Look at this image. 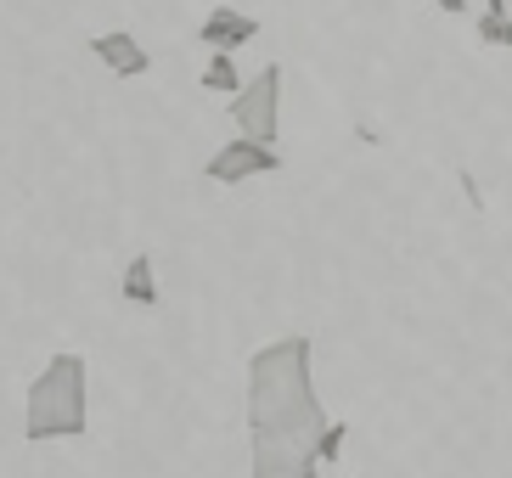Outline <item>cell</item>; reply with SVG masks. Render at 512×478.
<instances>
[{
  "mask_svg": "<svg viewBox=\"0 0 512 478\" xmlns=\"http://www.w3.org/2000/svg\"><path fill=\"white\" fill-rule=\"evenodd\" d=\"M310 338H276V344L248 355V394H242V422L248 439H287V445H316L327 428V405L316 394L310 372Z\"/></svg>",
  "mask_w": 512,
  "mask_h": 478,
  "instance_id": "obj_1",
  "label": "cell"
},
{
  "mask_svg": "<svg viewBox=\"0 0 512 478\" xmlns=\"http://www.w3.org/2000/svg\"><path fill=\"white\" fill-rule=\"evenodd\" d=\"M85 428H91V372H85V355L62 349L23 394V439L51 445V439H79Z\"/></svg>",
  "mask_w": 512,
  "mask_h": 478,
  "instance_id": "obj_2",
  "label": "cell"
},
{
  "mask_svg": "<svg viewBox=\"0 0 512 478\" xmlns=\"http://www.w3.org/2000/svg\"><path fill=\"white\" fill-rule=\"evenodd\" d=\"M231 119H237L242 141L276 147V135H282V68L276 62H265L254 79H242V90L231 96Z\"/></svg>",
  "mask_w": 512,
  "mask_h": 478,
  "instance_id": "obj_3",
  "label": "cell"
},
{
  "mask_svg": "<svg viewBox=\"0 0 512 478\" xmlns=\"http://www.w3.org/2000/svg\"><path fill=\"white\" fill-rule=\"evenodd\" d=\"M282 169V152L276 147H259V141H226V147L214 152L209 164H203V175L214 180V186H242V180H259V175H276Z\"/></svg>",
  "mask_w": 512,
  "mask_h": 478,
  "instance_id": "obj_4",
  "label": "cell"
},
{
  "mask_svg": "<svg viewBox=\"0 0 512 478\" xmlns=\"http://www.w3.org/2000/svg\"><path fill=\"white\" fill-rule=\"evenodd\" d=\"M310 445H287V439H248V478H316Z\"/></svg>",
  "mask_w": 512,
  "mask_h": 478,
  "instance_id": "obj_5",
  "label": "cell"
},
{
  "mask_svg": "<svg viewBox=\"0 0 512 478\" xmlns=\"http://www.w3.org/2000/svg\"><path fill=\"white\" fill-rule=\"evenodd\" d=\"M248 40H259V17H248L242 6H214V12L197 23V45H209L220 57H237Z\"/></svg>",
  "mask_w": 512,
  "mask_h": 478,
  "instance_id": "obj_6",
  "label": "cell"
},
{
  "mask_svg": "<svg viewBox=\"0 0 512 478\" xmlns=\"http://www.w3.org/2000/svg\"><path fill=\"white\" fill-rule=\"evenodd\" d=\"M91 57L102 62V68H107L113 79H141V74L152 68V51H147V45H141L130 29H107V34H96V40H91Z\"/></svg>",
  "mask_w": 512,
  "mask_h": 478,
  "instance_id": "obj_7",
  "label": "cell"
},
{
  "mask_svg": "<svg viewBox=\"0 0 512 478\" xmlns=\"http://www.w3.org/2000/svg\"><path fill=\"white\" fill-rule=\"evenodd\" d=\"M119 293H124V304H136V310H158V276H152V254H130Z\"/></svg>",
  "mask_w": 512,
  "mask_h": 478,
  "instance_id": "obj_8",
  "label": "cell"
},
{
  "mask_svg": "<svg viewBox=\"0 0 512 478\" xmlns=\"http://www.w3.org/2000/svg\"><path fill=\"white\" fill-rule=\"evenodd\" d=\"M203 90H214V96H237V90H242L237 57H220V51H209V68H203Z\"/></svg>",
  "mask_w": 512,
  "mask_h": 478,
  "instance_id": "obj_9",
  "label": "cell"
},
{
  "mask_svg": "<svg viewBox=\"0 0 512 478\" xmlns=\"http://www.w3.org/2000/svg\"><path fill=\"white\" fill-rule=\"evenodd\" d=\"M479 40L484 45H512V6L507 0H490L479 12Z\"/></svg>",
  "mask_w": 512,
  "mask_h": 478,
  "instance_id": "obj_10",
  "label": "cell"
},
{
  "mask_svg": "<svg viewBox=\"0 0 512 478\" xmlns=\"http://www.w3.org/2000/svg\"><path fill=\"white\" fill-rule=\"evenodd\" d=\"M344 439H349V422H327V428L316 434V445H310L316 467H321V462H338V450H344Z\"/></svg>",
  "mask_w": 512,
  "mask_h": 478,
  "instance_id": "obj_11",
  "label": "cell"
},
{
  "mask_svg": "<svg viewBox=\"0 0 512 478\" xmlns=\"http://www.w3.org/2000/svg\"><path fill=\"white\" fill-rule=\"evenodd\" d=\"M434 6H439V12H451V17L467 12V0H434Z\"/></svg>",
  "mask_w": 512,
  "mask_h": 478,
  "instance_id": "obj_12",
  "label": "cell"
}]
</instances>
